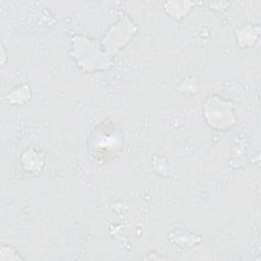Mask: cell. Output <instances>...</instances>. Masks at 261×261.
<instances>
[{"label":"cell","mask_w":261,"mask_h":261,"mask_svg":"<svg viewBox=\"0 0 261 261\" xmlns=\"http://www.w3.org/2000/svg\"><path fill=\"white\" fill-rule=\"evenodd\" d=\"M31 89L28 85H21L7 94V101L11 104H22L31 99Z\"/></svg>","instance_id":"obj_3"},{"label":"cell","mask_w":261,"mask_h":261,"mask_svg":"<svg viewBox=\"0 0 261 261\" xmlns=\"http://www.w3.org/2000/svg\"><path fill=\"white\" fill-rule=\"evenodd\" d=\"M122 147V133L111 122L103 121L89 137V152L98 161L113 158Z\"/></svg>","instance_id":"obj_1"},{"label":"cell","mask_w":261,"mask_h":261,"mask_svg":"<svg viewBox=\"0 0 261 261\" xmlns=\"http://www.w3.org/2000/svg\"><path fill=\"white\" fill-rule=\"evenodd\" d=\"M1 260H23L24 258L19 256L17 252L10 246H2L1 247Z\"/></svg>","instance_id":"obj_4"},{"label":"cell","mask_w":261,"mask_h":261,"mask_svg":"<svg viewBox=\"0 0 261 261\" xmlns=\"http://www.w3.org/2000/svg\"><path fill=\"white\" fill-rule=\"evenodd\" d=\"M203 111L207 123L215 129L224 130L236 121L232 106L220 97H209L204 104Z\"/></svg>","instance_id":"obj_2"}]
</instances>
